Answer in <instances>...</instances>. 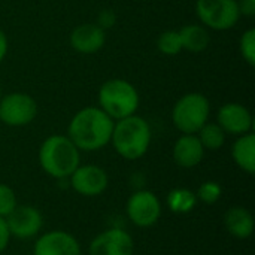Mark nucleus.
I'll list each match as a JSON object with an SVG mask.
<instances>
[{
  "instance_id": "obj_1",
  "label": "nucleus",
  "mask_w": 255,
  "mask_h": 255,
  "mask_svg": "<svg viewBox=\"0 0 255 255\" xmlns=\"http://www.w3.org/2000/svg\"><path fill=\"white\" fill-rule=\"evenodd\" d=\"M114 120L100 108L81 109L69 124V139L79 151H99L112 137Z\"/></svg>"
},
{
  "instance_id": "obj_2",
  "label": "nucleus",
  "mask_w": 255,
  "mask_h": 255,
  "mask_svg": "<svg viewBox=\"0 0 255 255\" xmlns=\"http://www.w3.org/2000/svg\"><path fill=\"white\" fill-rule=\"evenodd\" d=\"M39 163L45 173L55 179H69V176L81 164L79 149L75 143L61 134L45 139L39 149Z\"/></svg>"
},
{
  "instance_id": "obj_3",
  "label": "nucleus",
  "mask_w": 255,
  "mask_h": 255,
  "mask_svg": "<svg viewBox=\"0 0 255 255\" xmlns=\"http://www.w3.org/2000/svg\"><path fill=\"white\" fill-rule=\"evenodd\" d=\"M111 142L123 158L137 160L143 157L149 148L151 128L142 117L130 115L114 124Z\"/></svg>"
},
{
  "instance_id": "obj_4",
  "label": "nucleus",
  "mask_w": 255,
  "mask_h": 255,
  "mask_svg": "<svg viewBox=\"0 0 255 255\" xmlns=\"http://www.w3.org/2000/svg\"><path fill=\"white\" fill-rule=\"evenodd\" d=\"M100 109L112 120H123L134 115L139 106L136 88L124 79H111L99 91Z\"/></svg>"
},
{
  "instance_id": "obj_5",
  "label": "nucleus",
  "mask_w": 255,
  "mask_h": 255,
  "mask_svg": "<svg viewBox=\"0 0 255 255\" xmlns=\"http://www.w3.org/2000/svg\"><path fill=\"white\" fill-rule=\"evenodd\" d=\"M209 111V102L203 94L190 93L176 102L172 111V121L182 134H197L208 123Z\"/></svg>"
},
{
  "instance_id": "obj_6",
  "label": "nucleus",
  "mask_w": 255,
  "mask_h": 255,
  "mask_svg": "<svg viewBox=\"0 0 255 255\" xmlns=\"http://www.w3.org/2000/svg\"><path fill=\"white\" fill-rule=\"evenodd\" d=\"M196 12L200 21L214 30H229L241 18L238 0H197Z\"/></svg>"
},
{
  "instance_id": "obj_7",
  "label": "nucleus",
  "mask_w": 255,
  "mask_h": 255,
  "mask_svg": "<svg viewBox=\"0 0 255 255\" xmlns=\"http://www.w3.org/2000/svg\"><path fill=\"white\" fill-rule=\"evenodd\" d=\"M126 209L128 220L140 229L152 227L161 217V203L149 190L134 191L130 196Z\"/></svg>"
},
{
  "instance_id": "obj_8",
  "label": "nucleus",
  "mask_w": 255,
  "mask_h": 255,
  "mask_svg": "<svg viewBox=\"0 0 255 255\" xmlns=\"http://www.w3.org/2000/svg\"><path fill=\"white\" fill-rule=\"evenodd\" d=\"M37 114V105L25 93H10L0 100V121L10 127L30 124Z\"/></svg>"
},
{
  "instance_id": "obj_9",
  "label": "nucleus",
  "mask_w": 255,
  "mask_h": 255,
  "mask_svg": "<svg viewBox=\"0 0 255 255\" xmlns=\"http://www.w3.org/2000/svg\"><path fill=\"white\" fill-rule=\"evenodd\" d=\"M4 220L10 236L22 241L37 236L43 226L42 214L30 205H16Z\"/></svg>"
},
{
  "instance_id": "obj_10",
  "label": "nucleus",
  "mask_w": 255,
  "mask_h": 255,
  "mask_svg": "<svg viewBox=\"0 0 255 255\" xmlns=\"http://www.w3.org/2000/svg\"><path fill=\"white\" fill-rule=\"evenodd\" d=\"M70 187L81 196L85 197H96L100 196L109 184L108 173L105 169L87 164V166H78V169L69 176Z\"/></svg>"
},
{
  "instance_id": "obj_11",
  "label": "nucleus",
  "mask_w": 255,
  "mask_h": 255,
  "mask_svg": "<svg viewBox=\"0 0 255 255\" xmlns=\"http://www.w3.org/2000/svg\"><path fill=\"white\" fill-rule=\"evenodd\" d=\"M134 241L123 229H108L90 244V255H133Z\"/></svg>"
},
{
  "instance_id": "obj_12",
  "label": "nucleus",
  "mask_w": 255,
  "mask_h": 255,
  "mask_svg": "<svg viewBox=\"0 0 255 255\" xmlns=\"http://www.w3.org/2000/svg\"><path fill=\"white\" fill-rule=\"evenodd\" d=\"M33 255H82L76 238L63 230H54L42 235L33 248Z\"/></svg>"
},
{
  "instance_id": "obj_13",
  "label": "nucleus",
  "mask_w": 255,
  "mask_h": 255,
  "mask_svg": "<svg viewBox=\"0 0 255 255\" xmlns=\"http://www.w3.org/2000/svg\"><path fill=\"white\" fill-rule=\"evenodd\" d=\"M218 126L224 133L242 136L253 128V115L244 105L227 103L218 112Z\"/></svg>"
},
{
  "instance_id": "obj_14",
  "label": "nucleus",
  "mask_w": 255,
  "mask_h": 255,
  "mask_svg": "<svg viewBox=\"0 0 255 255\" xmlns=\"http://www.w3.org/2000/svg\"><path fill=\"white\" fill-rule=\"evenodd\" d=\"M105 30L97 24H81L70 34V45L76 52L94 54L105 45Z\"/></svg>"
},
{
  "instance_id": "obj_15",
  "label": "nucleus",
  "mask_w": 255,
  "mask_h": 255,
  "mask_svg": "<svg viewBox=\"0 0 255 255\" xmlns=\"http://www.w3.org/2000/svg\"><path fill=\"white\" fill-rule=\"evenodd\" d=\"M205 155V148L197 134H182L173 146V160L184 169H191L200 164Z\"/></svg>"
},
{
  "instance_id": "obj_16",
  "label": "nucleus",
  "mask_w": 255,
  "mask_h": 255,
  "mask_svg": "<svg viewBox=\"0 0 255 255\" xmlns=\"http://www.w3.org/2000/svg\"><path fill=\"white\" fill-rule=\"evenodd\" d=\"M227 232L236 239H248L254 233V217L244 206H233L224 215Z\"/></svg>"
},
{
  "instance_id": "obj_17",
  "label": "nucleus",
  "mask_w": 255,
  "mask_h": 255,
  "mask_svg": "<svg viewBox=\"0 0 255 255\" xmlns=\"http://www.w3.org/2000/svg\"><path fill=\"white\" fill-rule=\"evenodd\" d=\"M232 155L235 163L247 173L254 175L255 172V136L254 133H245L235 142Z\"/></svg>"
},
{
  "instance_id": "obj_18",
  "label": "nucleus",
  "mask_w": 255,
  "mask_h": 255,
  "mask_svg": "<svg viewBox=\"0 0 255 255\" xmlns=\"http://www.w3.org/2000/svg\"><path fill=\"white\" fill-rule=\"evenodd\" d=\"M182 49H187L190 52H202L209 45V34L205 27L197 24H188L184 25L179 30Z\"/></svg>"
},
{
  "instance_id": "obj_19",
  "label": "nucleus",
  "mask_w": 255,
  "mask_h": 255,
  "mask_svg": "<svg viewBox=\"0 0 255 255\" xmlns=\"http://www.w3.org/2000/svg\"><path fill=\"white\" fill-rule=\"evenodd\" d=\"M167 206L173 214H190L197 206V196L188 188H175L167 194Z\"/></svg>"
},
{
  "instance_id": "obj_20",
  "label": "nucleus",
  "mask_w": 255,
  "mask_h": 255,
  "mask_svg": "<svg viewBox=\"0 0 255 255\" xmlns=\"http://www.w3.org/2000/svg\"><path fill=\"white\" fill-rule=\"evenodd\" d=\"M197 133H199L197 137H199L200 143L203 145L205 151L206 149H209V151L220 149L226 142V133L218 124L206 123Z\"/></svg>"
},
{
  "instance_id": "obj_21",
  "label": "nucleus",
  "mask_w": 255,
  "mask_h": 255,
  "mask_svg": "<svg viewBox=\"0 0 255 255\" xmlns=\"http://www.w3.org/2000/svg\"><path fill=\"white\" fill-rule=\"evenodd\" d=\"M157 46H158L160 52H163L166 55H176V54H179L182 51V42H181L179 31L167 30V31L161 33L158 40H157Z\"/></svg>"
},
{
  "instance_id": "obj_22",
  "label": "nucleus",
  "mask_w": 255,
  "mask_h": 255,
  "mask_svg": "<svg viewBox=\"0 0 255 255\" xmlns=\"http://www.w3.org/2000/svg\"><path fill=\"white\" fill-rule=\"evenodd\" d=\"M221 194H223V188L215 181H206V182H203L199 187L197 193H196L197 200H200L205 205H214V203H217L221 199Z\"/></svg>"
},
{
  "instance_id": "obj_23",
  "label": "nucleus",
  "mask_w": 255,
  "mask_h": 255,
  "mask_svg": "<svg viewBox=\"0 0 255 255\" xmlns=\"http://www.w3.org/2000/svg\"><path fill=\"white\" fill-rule=\"evenodd\" d=\"M16 194L15 191L4 184H0V217L6 218L16 208Z\"/></svg>"
},
{
  "instance_id": "obj_24",
  "label": "nucleus",
  "mask_w": 255,
  "mask_h": 255,
  "mask_svg": "<svg viewBox=\"0 0 255 255\" xmlns=\"http://www.w3.org/2000/svg\"><path fill=\"white\" fill-rule=\"evenodd\" d=\"M241 52L245 61L251 66L255 64V30H247L241 37Z\"/></svg>"
},
{
  "instance_id": "obj_25",
  "label": "nucleus",
  "mask_w": 255,
  "mask_h": 255,
  "mask_svg": "<svg viewBox=\"0 0 255 255\" xmlns=\"http://www.w3.org/2000/svg\"><path fill=\"white\" fill-rule=\"evenodd\" d=\"M10 238H12V236H10V233H9V229H7L6 220L0 217V254H3V253H4V250L7 248Z\"/></svg>"
},
{
  "instance_id": "obj_26",
  "label": "nucleus",
  "mask_w": 255,
  "mask_h": 255,
  "mask_svg": "<svg viewBox=\"0 0 255 255\" xmlns=\"http://www.w3.org/2000/svg\"><path fill=\"white\" fill-rule=\"evenodd\" d=\"M115 13L112 12V10H103V12H100V15H99V22H97V25L99 27H102L103 30L105 28H108V27H112L114 24H115Z\"/></svg>"
},
{
  "instance_id": "obj_27",
  "label": "nucleus",
  "mask_w": 255,
  "mask_h": 255,
  "mask_svg": "<svg viewBox=\"0 0 255 255\" xmlns=\"http://www.w3.org/2000/svg\"><path fill=\"white\" fill-rule=\"evenodd\" d=\"M239 13L245 16H254L255 15V0H238Z\"/></svg>"
},
{
  "instance_id": "obj_28",
  "label": "nucleus",
  "mask_w": 255,
  "mask_h": 255,
  "mask_svg": "<svg viewBox=\"0 0 255 255\" xmlns=\"http://www.w3.org/2000/svg\"><path fill=\"white\" fill-rule=\"evenodd\" d=\"M6 52H7V39L6 34L0 30V63L6 57Z\"/></svg>"
},
{
  "instance_id": "obj_29",
  "label": "nucleus",
  "mask_w": 255,
  "mask_h": 255,
  "mask_svg": "<svg viewBox=\"0 0 255 255\" xmlns=\"http://www.w3.org/2000/svg\"><path fill=\"white\" fill-rule=\"evenodd\" d=\"M1 97H3V96H1V88H0V100H1Z\"/></svg>"
},
{
  "instance_id": "obj_30",
  "label": "nucleus",
  "mask_w": 255,
  "mask_h": 255,
  "mask_svg": "<svg viewBox=\"0 0 255 255\" xmlns=\"http://www.w3.org/2000/svg\"><path fill=\"white\" fill-rule=\"evenodd\" d=\"M0 255H1V254H0Z\"/></svg>"
}]
</instances>
